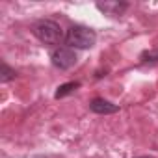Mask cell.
I'll return each instance as SVG.
<instances>
[{
	"label": "cell",
	"mask_w": 158,
	"mask_h": 158,
	"mask_svg": "<svg viewBox=\"0 0 158 158\" xmlns=\"http://www.w3.org/2000/svg\"><path fill=\"white\" fill-rule=\"evenodd\" d=\"M89 110L93 114H99V115H110V114H115L119 112V106L102 99V97H95L91 102H89Z\"/></svg>",
	"instance_id": "277c9868"
},
{
	"label": "cell",
	"mask_w": 158,
	"mask_h": 158,
	"mask_svg": "<svg viewBox=\"0 0 158 158\" xmlns=\"http://www.w3.org/2000/svg\"><path fill=\"white\" fill-rule=\"evenodd\" d=\"M78 88H80V82H67V84H61L58 89H56V93H54V97L56 99H61V97H67V95H71V93H74Z\"/></svg>",
	"instance_id": "8992f818"
},
{
	"label": "cell",
	"mask_w": 158,
	"mask_h": 158,
	"mask_svg": "<svg viewBox=\"0 0 158 158\" xmlns=\"http://www.w3.org/2000/svg\"><path fill=\"white\" fill-rule=\"evenodd\" d=\"M76 60H78V56H76L74 48H71V47H58V48H54L50 52V61L60 71L71 69L76 63Z\"/></svg>",
	"instance_id": "3957f363"
},
{
	"label": "cell",
	"mask_w": 158,
	"mask_h": 158,
	"mask_svg": "<svg viewBox=\"0 0 158 158\" xmlns=\"http://www.w3.org/2000/svg\"><path fill=\"white\" fill-rule=\"evenodd\" d=\"M32 34L43 43V45H50V47H60L61 41L65 39L63 28L50 19H39L32 24Z\"/></svg>",
	"instance_id": "6da1fadb"
},
{
	"label": "cell",
	"mask_w": 158,
	"mask_h": 158,
	"mask_svg": "<svg viewBox=\"0 0 158 158\" xmlns=\"http://www.w3.org/2000/svg\"><path fill=\"white\" fill-rule=\"evenodd\" d=\"M65 43L71 48H78V50H88L97 43V34L93 28L82 26V24H73L67 34H65Z\"/></svg>",
	"instance_id": "7a4b0ae2"
},
{
	"label": "cell",
	"mask_w": 158,
	"mask_h": 158,
	"mask_svg": "<svg viewBox=\"0 0 158 158\" xmlns=\"http://www.w3.org/2000/svg\"><path fill=\"white\" fill-rule=\"evenodd\" d=\"M136 158H152V156H136Z\"/></svg>",
	"instance_id": "9c48e42d"
},
{
	"label": "cell",
	"mask_w": 158,
	"mask_h": 158,
	"mask_svg": "<svg viewBox=\"0 0 158 158\" xmlns=\"http://www.w3.org/2000/svg\"><path fill=\"white\" fill-rule=\"evenodd\" d=\"M15 76H17V73L6 61H2V78H0V80H2V82H10V80H13Z\"/></svg>",
	"instance_id": "52a82bcc"
},
{
	"label": "cell",
	"mask_w": 158,
	"mask_h": 158,
	"mask_svg": "<svg viewBox=\"0 0 158 158\" xmlns=\"http://www.w3.org/2000/svg\"><path fill=\"white\" fill-rule=\"evenodd\" d=\"M141 61H158V50H147L141 54Z\"/></svg>",
	"instance_id": "ba28073f"
},
{
	"label": "cell",
	"mask_w": 158,
	"mask_h": 158,
	"mask_svg": "<svg viewBox=\"0 0 158 158\" xmlns=\"http://www.w3.org/2000/svg\"><path fill=\"white\" fill-rule=\"evenodd\" d=\"M97 10L104 15H110V17H121L127 10H128V4L127 2H97Z\"/></svg>",
	"instance_id": "5b68a950"
}]
</instances>
